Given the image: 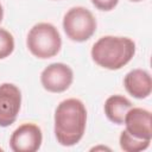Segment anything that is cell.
Wrapping results in <instances>:
<instances>
[{
	"label": "cell",
	"instance_id": "8992f818",
	"mask_svg": "<svg viewBox=\"0 0 152 152\" xmlns=\"http://www.w3.org/2000/svg\"><path fill=\"white\" fill-rule=\"evenodd\" d=\"M42 142V129L32 122L20 125L10 138V147L14 152H36L40 148Z\"/></svg>",
	"mask_w": 152,
	"mask_h": 152
},
{
	"label": "cell",
	"instance_id": "9a60e30c",
	"mask_svg": "<svg viewBox=\"0 0 152 152\" xmlns=\"http://www.w3.org/2000/svg\"><path fill=\"white\" fill-rule=\"evenodd\" d=\"M2 18H4V8H2V5L0 4V23L2 21Z\"/></svg>",
	"mask_w": 152,
	"mask_h": 152
},
{
	"label": "cell",
	"instance_id": "7a4b0ae2",
	"mask_svg": "<svg viewBox=\"0 0 152 152\" xmlns=\"http://www.w3.org/2000/svg\"><path fill=\"white\" fill-rule=\"evenodd\" d=\"M135 53V43L128 37L103 36L90 51L91 59L101 68L119 70L131 62Z\"/></svg>",
	"mask_w": 152,
	"mask_h": 152
},
{
	"label": "cell",
	"instance_id": "7c38bea8",
	"mask_svg": "<svg viewBox=\"0 0 152 152\" xmlns=\"http://www.w3.org/2000/svg\"><path fill=\"white\" fill-rule=\"evenodd\" d=\"M14 50V38L13 34L0 27V59L8 57Z\"/></svg>",
	"mask_w": 152,
	"mask_h": 152
},
{
	"label": "cell",
	"instance_id": "4fadbf2b",
	"mask_svg": "<svg viewBox=\"0 0 152 152\" xmlns=\"http://www.w3.org/2000/svg\"><path fill=\"white\" fill-rule=\"evenodd\" d=\"M90 1L97 10L104 11V12L114 10L119 2V0H90Z\"/></svg>",
	"mask_w": 152,
	"mask_h": 152
},
{
	"label": "cell",
	"instance_id": "ba28073f",
	"mask_svg": "<svg viewBox=\"0 0 152 152\" xmlns=\"http://www.w3.org/2000/svg\"><path fill=\"white\" fill-rule=\"evenodd\" d=\"M126 126V131L139 139H152V120H151V112L140 108V107H132L124 120Z\"/></svg>",
	"mask_w": 152,
	"mask_h": 152
},
{
	"label": "cell",
	"instance_id": "52a82bcc",
	"mask_svg": "<svg viewBox=\"0 0 152 152\" xmlns=\"http://www.w3.org/2000/svg\"><path fill=\"white\" fill-rule=\"evenodd\" d=\"M21 107V91L13 83L0 84V127H8L17 120Z\"/></svg>",
	"mask_w": 152,
	"mask_h": 152
},
{
	"label": "cell",
	"instance_id": "5bb4252c",
	"mask_svg": "<svg viewBox=\"0 0 152 152\" xmlns=\"http://www.w3.org/2000/svg\"><path fill=\"white\" fill-rule=\"evenodd\" d=\"M97 150H107V151H110L109 147H106V146H96V147H93L91 151H97Z\"/></svg>",
	"mask_w": 152,
	"mask_h": 152
},
{
	"label": "cell",
	"instance_id": "30bf717a",
	"mask_svg": "<svg viewBox=\"0 0 152 152\" xmlns=\"http://www.w3.org/2000/svg\"><path fill=\"white\" fill-rule=\"evenodd\" d=\"M133 107L132 102L124 95H112L104 101L103 110L107 119L115 125H124L127 112Z\"/></svg>",
	"mask_w": 152,
	"mask_h": 152
},
{
	"label": "cell",
	"instance_id": "2e32d148",
	"mask_svg": "<svg viewBox=\"0 0 152 152\" xmlns=\"http://www.w3.org/2000/svg\"><path fill=\"white\" fill-rule=\"evenodd\" d=\"M129 1H132V2H139V1H142V0H129Z\"/></svg>",
	"mask_w": 152,
	"mask_h": 152
},
{
	"label": "cell",
	"instance_id": "5b68a950",
	"mask_svg": "<svg viewBox=\"0 0 152 152\" xmlns=\"http://www.w3.org/2000/svg\"><path fill=\"white\" fill-rule=\"evenodd\" d=\"M74 71L65 63H51L40 74L43 88L50 93H63L71 86Z\"/></svg>",
	"mask_w": 152,
	"mask_h": 152
},
{
	"label": "cell",
	"instance_id": "9c48e42d",
	"mask_svg": "<svg viewBox=\"0 0 152 152\" xmlns=\"http://www.w3.org/2000/svg\"><path fill=\"white\" fill-rule=\"evenodd\" d=\"M125 89L135 99H146L152 91V78L144 69H133L124 78Z\"/></svg>",
	"mask_w": 152,
	"mask_h": 152
},
{
	"label": "cell",
	"instance_id": "277c9868",
	"mask_svg": "<svg viewBox=\"0 0 152 152\" xmlns=\"http://www.w3.org/2000/svg\"><path fill=\"white\" fill-rule=\"evenodd\" d=\"M97 27L94 14L83 6H75L68 10L63 17V30L66 37L77 43L91 38Z\"/></svg>",
	"mask_w": 152,
	"mask_h": 152
},
{
	"label": "cell",
	"instance_id": "8fae6325",
	"mask_svg": "<svg viewBox=\"0 0 152 152\" xmlns=\"http://www.w3.org/2000/svg\"><path fill=\"white\" fill-rule=\"evenodd\" d=\"M151 140L146 139H139L133 135H131L126 129L121 132L119 137V144L122 151L125 152H140L146 150L150 146Z\"/></svg>",
	"mask_w": 152,
	"mask_h": 152
},
{
	"label": "cell",
	"instance_id": "6da1fadb",
	"mask_svg": "<svg viewBox=\"0 0 152 152\" xmlns=\"http://www.w3.org/2000/svg\"><path fill=\"white\" fill-rule=\"evenodd\" d=\"M55 137L62 146H74L83 138L87 126V108L78 99H66L55 110Z\"/></svg>",
	"mask_w": 152,
	"mask_h": 152
},
{
	"label": "cell",
	"instance_id": "3957f363",
	"mask_svg": "<svg viewBox=\"0 0 152 152\" xmlns=\"http://www.w3.org/2000/svg\"><path fill=\"white\" fill-rule=\"evenodd\" d=\"M28 51L39 59H48L56 56L62 48V37L50 23H38L33 25L26 37Z\"/></svg>",
	"mask_w": 152,
	"mask_h": 152
}]
</instances>
